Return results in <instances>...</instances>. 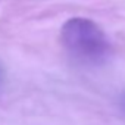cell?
Masks as SVG:
<instances>
[{
  "label": "cell",
  "mask_w": 125,
  "mask_h": 125,
  "mask_svg": "<svg viewBox=\"0 0 125 125\" xmlns=\"http://www.w3.org/2000/svg\"><path fill=\"white\" fill-rule=\"evenodd\" d=\"M60 41L77 60L100 63L110 53V41L104 31L91 19L71 18L60 30Z\"/></svg>",
  "instance_id": "1"
},
{
  "label": "cell",
  "mask_w": 125,
  "mask_h": 125,
  "mask_svg": "<svg viewBox=\"0 0 125 125\" xmlns=\"http://www.w3.org/2000/svg\"><path fill=\"white\" fill-rule=\"evenodd\" d=\"M0 80H2V69H0Z\"/></svg>",
  "instance_id": "2"
}]
</instances>
